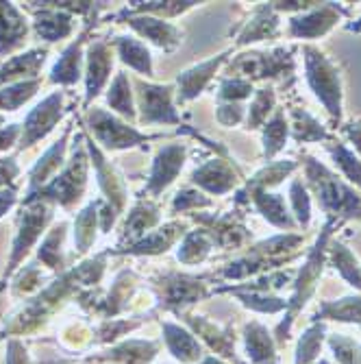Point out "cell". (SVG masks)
<instances>
[{"instance_id":"44","label":"cell","mask_w":361,"mask_h":364,"mask_svg":"<svg viewBox=\"0 0 361 364\" xmlns=\"http://www.w3.org/2000/svg\"><path fill=\"white\" fill-rule=\"evenodd\" d=\"M5 364H30L24 347L18 341L9 343V349H7V355H5Z\"/></svg>"},{"instance_id":"3","label":"cell","mask_w":361,"mask_h":364,"mask_svg":"<svg viewBox=\"0 0 361 364\" xmlns=\"http://www.w3.org/2000/svg\"><path fill=\"white\" fill-rule=\"evenodd\" d=\"M307 177L311 186L318 192V198L324 210L348 214V216H361V201L352 190H348L338 177H333L318 161L307 159Z\"/></svg>"},{"instance_id":"48","label":"cell","mask_w":361,"mask_h":364,"mask_svg":"<svg viewBox=\"0 0 361 364\" xmlns=\"http://www.w3.org/2000/svg\"><path fill=\"white\" fill-rule=\"evenodd\" d=\"M3 122H5V116H3V114H0V124H3Z\"/></svg>"},{"instance_id":"12","label":"cell","mask_w":361,"mask_h":364,"mask_svg":"<svg viewBox=\"0 0 361 364\" xmlns=\"http://www.w3.org/2000/svg\"><path fill=\"white\" fill-rule=\"evenodd\" d=\"M28 36V24L13 3H0V57L22 48Z\"/></svg>"},{"instance_id":"41","label":"cell","mask_w":361,"mask_h":364,"mask_svg":"<svg viewBox=\"0 0 361 364\" xmlns=\"http://www.w3.org/2000/svg\"><path fill=\"white\" fill-rule=\"evenodd\" d=\"M250 92V83L246 81H240V79H233V81H224L222 83V90H220V96L222 98H242V96H248Z\"/></svg>"},{"instance_id":"29","label":"cell","mask_w":361,"mask_h":364,"mask_svg":"<svg viewBox=\"0 0 361 364\" xmlns=\"http://www.w3.org/2000/svg\"><path fill=\"white\" fill-rule=\"evenodd\" d=\"M287 140V124H285V118L283 114H277L268 124H266V136H264V142H266V157H272L277 151L283 149Z\"/></svg>"},{"instance_id":"13","label":"cell","mask_w":361,"mask_h":364,"mask_svg":"<svg viewBox=\"0 0 361 364\" xmlns=\"http://www.w3.org/2000/svg\"><path fill=\"white\" fill-rule=\"evenodd\" d=\"M35 33L46 42H59L70 38L74 33V16L55 7L52 3H44L42 11L35 14V22H33Z\"/></svg>"},{"instance_id":"28","label":"cell","mask_w":361,"mask_h":364,"mask_svg":"<svg viewBox=\"0 0 361 364\" xmlns=\"http://www.w3.org/2000/svg\"><path fill=\"white\" fill-rule=\"evenodd\" d=\"M179 229L181 225H168L166 229H159V231H152V234L144 240H140L130 253H161L166 251L179 236Z\"/></svg>"},{"instance_id":"25","label":"cell","mask_w":361,"mask_h":364,"mask_svg":"<svg viewBox=\"0 0 361 364\" xmlns=\"http://www.w3.org/2000/svg\"><path fill=\"white\" fill-rule=\"evenodd\" d=\"M107 103L120 116H124L128 120L135 118L133 94H130V83H128V77L124 73H118V77L113 79V83H111V87L107 92Z\"/></svg>"},{"instance_id":"46","label":"cell","mask_w":361,"mask_h":364,"mask_svg":"<svg viewBox=\"0 0 361 364\" xmlns=\"http://www.w3.org/2000/svg\"><path fill=\"white\" fill-rule=\"evenodd\" d=\"M16 201H18V192H16L13 186L0 190V218H3L16 205Z\"/></svg>"},{"instance_id":"23","label":"cell","mask_w":361,"mask_h":364,"mask_svg":"<svg viewBox=\"0 0 361 364\" xmlns=\"http://www.w3.org/2000/svg\"><path fill=\"white\" fill-rule=\"evenodd\" d=\"M338 22V11L335 7H322L320 11L307 16V18H299V20H294L291 22V33L294 36H299V38H318L322 36V33L329 31L333 24Z\"/></svg>"},{"instance_id":"7","label":"cell","mask_w":361,"mask_h":364,"mask_svg":"<svg viewBox=\"0 0 361 364\" xmlns=\"http://www.w3.org/2000/svg\"><path fill=\"white\" fill-rule=\"evenodd\" d=\"M85 146H87V153H89V159L96 168V177H98V186H101L103 194H105V203L116 212L120 214L124 210V203H126V190H124V181L120 179V175L116 173V168L111 164L105 159L103 151L94 144L91 138H85Z\"/></svg>"},{"instance_id":"5","label":"cell","mask_w":361,"mask_h":364,"mask_svg":"<svg viewBox=\"0 0 361 364\" xmlns=\"http://www.w3.org/2000/svg\"><path fill=\"white\" fill-rule=\"evenodd\" d=\"M87 127L91 129V134L96 142L107 151H120V149H130L135 144H142L146 136H142L138 129L128 127V122H122L113 114L94 107L87 114Z\"/></svg>"},{"instance_id":"40","label":"cell","mask_w":361,"mask_h":364,"mask_svg":"<svg viewBox=\"0 0 361 364\" xmlns=\"http://www.w3.org/2000/svg\"><path fill=\"white\" fill-rule=\"evenodd\" d=\"M38 264H28V267L20 273V277H18V292H28V290H33L35 288L40 282H42V275H40V271L35 269Z\"/></svg>"},{"instance_id":"14","label":"cell","mask_w":361,"mask_h":364,"mask_svg":"<svg viewBox=\"0 0 361 364\" xmlns=\"http://www.w3.org/2000/svg\"><path fill=\"white\" fill-rule=\"evenodd\" d=\"M183 157H185V149L181 144H172L161 149L155 157L152 171H150V179H148V192L159 194L163 188H168L179 171L183 168Z\"/></svg>"},{"instance_id":"17","label":"cell","mask_w":361,"mask_h":364,"mask_svg":"<svg viewBox=\"0 0 361 364\" xmlns=\"http://www.w3.org/2000/svg\"><path fill=\"white\" fill-rule=\"evenodd\" d=\"M329 231V229H326ZM324 231V236H322V240L316 245V251L309 255V262H307V267L303 269V273H301V277H299V282H296V294H294V304H291V314H289V318L287 321H291V316H294V312H296L303 304H305V299L311 294V290H313V286H316V279H318V275L322 273V255H324V245H326V238H329V234Z\"/></svg>"},{"instance_id":"11","label":"cell","mask_w":361,"mask_h":364,"mask_svg":"<svg viewBox=\"0 0 361 364\" xmlns=\"http://www.w3.org/2000/svg\"><path fill=\"white\" fill-rule=\"evenodd\" d=\"M48 48H30L22 55L11 57L0 65V85H13L22 81H33L38 79V73L42 70V65L46 63Z\"/></svg>"},{"instance_id":"22","label":"cell","mask_w":361,"mask_h":364,"mask_svg":"<svg viewBox=\"0 0 361 364\" xmlns=\"http://www.w3.org/2000/svg\"><path fill=\"white\" fill-rule=\"evenodd\" d=\"M98 208H101V198L89 203L85 210H81V214L74 220V245L81 255L87 253L96 242V227L101 225V220H98Z\"/></svg>"},{"instance_id":"38","label":"cell","mask_w":361,"mask_h":364,"mask_svg":"<svg viewBox=\"0 0 361 364\" xmlns=\"http://www.w3.org/2000/svg\"><path fill=\"white\" fill-rule=\"evenodd\" d=\"M289 194H291L294 212H296V216H299V220H301L303 225H307V223H309V216H311V208H309V196H307V190L303 188V183H301V181H294V183H291Z\"/></svg>"},{"instance_id":"20","label":"cell","mask_w":361,"mask_h":364,"mask_svg":"<svg viewBox=\"0 0 361 364\" xmlns=\"http://www.w3.org/2000/svg\"><path fill=\"white\" fill-rule=\"evenodd\" d=\"M65 231H68V223H59L55 225L42 247L38 249V257L40 262H44V267H48L50 271H63L65 262H63V240H65Z\"/></svg>"},{"instance_id":"37","label":"cell","mask_w":361,"mask_h":364,"mask_svg":"<svg viewBox=\"0 0 361 364\" xmlns=\"http://www.w3.org/2000/svg\"><path fill=\"white\" fill-rule=\"evenodd\" d=\"M324 310L340 321H361V299H342L340 304L326 306Z\"/></svg>"},{"instance_id":"6","label":"cell","mask_w":361,"mask_h":364,"mask_svg":"<svg viewBox=\"0 0 361 364\" xmlns=\"http://www.w3.org/2000/svg\"><path fill=\"white\" fill-rule=\"evenodd\" d=\"M61 116H63V92H52L40 105H35L28 112V116L22 124L20 149L24 151L35 142L44 140L57 127Z\"/></svg>"},{"instance_id":"26","label":"cell","mask_w":361,"mask_h":364,"mask_svg":"<svg viewBox=\"0 0 361 364\" xmlns=\"http://www.w3.org/2000/svg\"><path fill=\"white\" fill-rule=\"evenodd\" d=\"M255 203L270 223H274L279 227H291V220L285 212V203H283L281 194H268L266 190L257 188L255 190Z\"/></svg>"},{"instance_id":"45","label":"cell","mask_w":361,"mask_h":364,"mask_svg":"<svg viewBox=\"0 0 361 364\" xmlns=\"http://www.w3.org/2000/svg\"><path fill=\"white\" fill-rule=\"evenodd\" d=\"M205 203H207V201H205V198H201L199 192H189V190H185L183 194L177 196L174 210H185L187 205H205Z\"/></svg>"},{"instance_id":"32","label":"cell","mask_w":361,"mask_h":364,"mask_svg":"<svg viewBox=\"0 0 361 364\" xmlns=\"http://www.w3.org/2000/svg\"><path fill=\"white\" fill-rule=\"evenodd\" d=\"M331 153H333V157H335V161H338V166L344 171V175H346L350 181H355L357 186H361V161H359L348 149H344L342 144L333 146Z\"/></svg>"},{"instance_id":"18","label":"cell","mask_w":361,"mask_h":364,"mask_svg":"<svg viewBox=\"0 0 361 364\" xmlns=\"http://www.w3.org/2000/svg\"><path fill=\"white\" fill-rule=\"evenodd\" d=\"M194 181L201 183L205 190H209L213 194H222L235 186V173L226 161L213 159L194 173Z\"/></svg>"},{"instance_id":"27","label":"cell","mask_w":361,"mask_h":364,"mask_svg":"<svg viewBox=\"0 0 361 364\" xmlns=\"http://www.w3.org/2000/svg\"><path fill=\"white\" fill-rule=\"evenodd\" d=\"M159 220L157 208L150 203H140L133 212L128 214L126 227H124V238H140L144 236L150 227H155Z\"/></svg>"},{"instance_id":"24","label":"cell","mask_w":361,"mask_h":364,"mask_svg":"<svg viewBox=\"0 0 361 364\" xmlns=\"http://www.w3.org/2000/svg\"><path fill=\"white\" fill-rule=\"evenodd\" d=\"M40 85H42L40 79H33V81H22V83L0 87V112H18L24 103H28L38 94Z\"/></svg>"},{"instance_id":"33","label":"cell","mask_w":361,"mask_h":364,"mask_svg":"<svg viewBox=\"0 0 361 364\" xmlns=\"http://www.w3.org/2000/svg\"><path fill=\"white\" fill-rule=\"evenodd\" d=\"M209 251V242L203 234H191L185 238V245L179 251V259L194 264V262H201Z\"/></svg>"},{"instance_id":"21","label":"cell","mask_w":361,"mask_h":364,"mask_svg":"<svg viewBox=\"0 0 361 364\" xmlns=\"http://www.w3.org/2000/svg\"><path fill=\"white\" fill-rule=\"evenodd\" d=\"M224 61V55L211 59V61H205L201 65H196V68L183 73L179 77V85H181V98L183 101H187V98H194V96H199L201 90L207 85V81L211 79V75L218 70V65Z\"/></svg>"},{"instance_id":"15","label":"cell","mask_w":361,"mask_h":364,"mask_svg":"<svg viewBox=\"0 0 361 364\" xmlns=\"http://www.w3.org/2000/svg\"><path fill=\"white\" fill-rule=\"evenodd\" d=\"M83 44L85 36L74 40L59 57L50 70V81L57 85H74L83 75Z\"/></svg>"},{"instance_id":"42","label":"cell","mask_w":361,"mask_h":364,"mask_svg":"<svg viewBox=\"0 0 361 364\" xmlns=\"http://www.w3.org/2000/svg\"><path fill=\"white\" fill-rule=\"evenodd\" d=\"M22 138V127L20 124H7L0 129V153L9 151L18 140Z\"/></svg>"},{"instance_id":"2","label":"cell","mask_w":361,"mask_h":364,"mask_svg":"<svg viewBox=\"0 0 361 364\" xmlns=\"http://www.w3.org/2000/svg\"><path fill=\"white\" fill-rule=\"evenodd\" d=\"M52 214H55V205L48 203V201L24 203V210H22V216H20V227H18V234L13 238L11 255H9L7 269H5V275H3V284L18 271V267L24 262V257L30 253V249L38 245V240L44 234V229L52 220Z\"/></svg>"},{"instance_id":"39","label":"cell","mask_w":361,"mask_h":364,"mask_svg":"<svg viewBox=\"0 0 361 364\" xmlns=\"http://www.w3.org/2000/svg\"><path fill=\"white\" fill-rule=\"evenodd\" d=\"M291 168H294V164H291V161L272 164V166H268L264 173H259V175L252 179V183H255V186H274V183H279Z\"/></svg>"},{"instance_id":"10","label":"cell","mask_w":361,"mask_h":364,"mask_svg":"<svg viewBox=\"0 0 361 364\" xmlns=\"http://www.w3.org/2000/svg\"><path fill=\"white\" fill-rule=\"evenodd\" d=\"M140 109L144 122H177L179 116L172 107V90L138 83Z\"/></svg>"},{"instance_id":"30","label":"cell","mask_w":361,"mask_h":364,"mask_svg":"<svg viewBox=\"0 0 361 364\" xmlns=\"http://www.w3.org/2000/svg\"><path fill=\"white\" fill-rule=\"evenodd\" d=\"M248 351L252 353V360H268L272 355V343L266 334L264 327L252 325L248 327Z\"/></svg>"},{"instance_id":"43","label":"cell","mask_w":361,"mask_h":364,"mask_svg":"<svg viewBox=\"0 0 361 364\" xmlns=\"http://www.w3.org/2000/svg\"><path fill=\"white\" fill-rule=\"evenodd\" d=\"M18 173H20V168H18L16 159H11V157L0 159V186L7 188V183H11L18 177Z\"/></svg>"},{"instance_id":"34","label":"cell","mask_w":361,"mask_h":364,"mask_svg":"<svg viewBox=\"0 0 361 364\" xmlns=\"http://www.w3.org/2000/svg\"><path fill=\"white\" fill-rule=\"evenodd\" d=\"M320 343H322V327H311L309 332L301 338V345H299V355H296V364H307L313 360L316 351L320 349Z\"/></svg>"},{"instance_id":"36","label":"cell","mask_w":361,"mask_h":364,"mask_svg":"<svg viewBox=\"0 0 361 364\" xmlns=\"http://www.w3.org/2000/svg\"><path fill=\"white\" fill-rule=\"evenodd\" d=\"M272 103H274L272 92H270V90H261V92L257 94V98H255V103L250 105L248 124L257 127V124L264 122L266 116H268V112H270V107H272Z\"/></svg>"},{"instance_id":"31","label":"cell","mask_w":361,"mask_h":364,"mask_svg":"<svg viewBox=\"0 0 361 364\" xmlns=\"http://www.w3.org/2000/svg\"><path fill=\"white\" fill-rule=\"evenodd\" d=\"M333 257H335V264H338L340 273H342L352 286L361 288V273H359V269H357V262H355V257L350 255V251H348L346 247H342V245H335V247H333Z\"/></svg>"},{"instance_id":"16","label":"cell","mask_w":361,"mask_h":364,"mask_svg":"<svg viewBox=\"0 0 361 364\" xmlns=\"http://www.w3.org/2000/svg\"><path fill=\"white\" fill-rule=\"evenodd\" d=\"M128 24L133 26L140 36L148 38L152 44L166 48V50H172L179 42H181V33L159 18H150V16H142V18H130Z\"/></svg>"},{"instance_id":"35","label":"cell","mask_w":361,"mask_h":364,"mask_svg":"<svg viewBox=\"0 0 361 364\" xmlns=\"http://www.w3.org/2000/svg\"><path fill=\"white\" fill-rule=\"evenodd\" d=\"M274 26H277V20L274 18L268 20V16H264V11H261L257 16V20L250 22L248 28L244 31V36L240 38V44H248V42H257L261 38H266V33H270Z\"/></svg>"},{"instance_id":"19","label":"cell","mask_w":361,"mask_h":364,"mask_svg":"<svg viewBox=\"0 0 361 364\" xmlns=\"http://www.w3.org/2000/svg\"><path fill=\"white\" fill-rule=\"evenodd\" d=\"M113 44L118 48L120 59L126 65H130V68L138 70L140 75L152 77V59H150V53H148V48L140 40H133V38H116Z\"/></svg>"},{"instance_id":"8","label":"cell","mask_w":361,"mask_h":364,"mask_svg":"<svg viewBox=\"0 0 361 364\" xmlns=\"http://www.w3.org/2000/svg\"><path fill=\"white\" fill-rule=\"evenodd\" d=\"M113 70V53L107 42L96 40L87 48V65H85V105L103 92Z\"/></svg>"},{"instance_id":"47","label":"cell","mask_w":361,"mask_h":364,"mask_svg":"<svg viewBox=\"0 0 361 364\" xmlns=\"http://www.w3.org/2000/svg\"><path fill=\"white\" fill-rule=\"evenodd\" d=\"M348 134H350V138H352L355 146H357V149L361 151V124H350Z\"/></svg>"},{"instance_id":"9","label":"cell","mask_w":361,"mask_h":364,"mask_svg":"<svg viewBox=\"0 0 361 364\" xmlns=\"http://www.w3.org/2000/svg\"><path fill=\"white\" fill-rule=\"evenodd\" d=\"M70 131L72 127H68L61 134V138L40 157V161L33 166L30 175H28V194H35L38 190L46 188L63 168L65 164V151H68V140H70Z\"/></svg>"},{"instance_id":"1","label":"cell","mask_w":361,"mask_h":364,"mask_svg":"<svg viewBox=\"0 0 361 364\" xmlns=\"http://www.w3.org/2000/svg\"><path fill=\"white\" fill-rule=\"evenodd\" d=\"M83 136L77 138V146L72 149V157L65 164L63 171L42 190L35 194H28L24 203L30 201H48L52 205L61 208H72L74 203L81 201V196L87 188V168H89V157H87V146L81 144Z\"/></svg>"},{"instance_id":"4","label":"cell","mask_w":361,"mask_h":364,"mask_svg":"<svg viewBox=\"0 0 361 364\" xmlns=\"http://www.w3.org/2000/svg\"><path fill=\"white\" fill-rule=\"evenodd\" d=\"M305 65H307V81L311 90L324 103V107L340 118L342 87H340V75L335 70V65L311 46L305 48Z\"/></svg>"}]
</instances>
